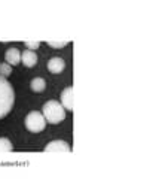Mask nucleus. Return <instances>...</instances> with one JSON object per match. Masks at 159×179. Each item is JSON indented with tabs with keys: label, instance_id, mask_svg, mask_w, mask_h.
Wrapping results in <instances>:
<instances>
[{
	"label": "nucleus",
	"instance_id": "10",
	"mask_svg": "<svg viewBox=\"0 0 159 179\" xmlns=\"http://www.w3.org/2000/svg\"><path fill=\"white\" fill-rule=\"evenodd\" d=\"M12 149H13V146L9 139L0 138V152H7V151H12Z\"/></svg>",
	"mask_w": 159,
	"mask_h": 179
},
{
	"label": "nucleus",
	"instance_id": "2",
	"mask_svg": "<svg viewBox=\"0 0 159 179\" xmlns=\"http://www.w3.org/2000/svg\"><path fill=\"white\" fill-rule=\"evenodd\" d=\"M42 115L45 118V121L51 124H60L61 121L66 119V110L63 108V104L57 100H49L43 104Z\"/></svg>",
	"mask_w": 159,
	"mask_h": 179
},
{
	"label": "nucleus",
	"instance_id": "3",
	"mask_svg": "<svg viewBox=\"0 0 159 179\" xmlns=\"http://www.w3.org/2000/svg\"><path fill=\"white\" fill-rule=\"evenodd\" d=\"M24 124H26L28 131H31V133H40V131L45 130L46 121H45L43 115L40 114L39 110H33V112H30L26 117Z\"/></svg>",
	"mask_w": 159,
	"mask_h": 179
},
{
	"label": "nucleus",
	"instance_id": "5",
	"mask_svg": "<svg viewBox=\"0 0 159 179\" xmlns=\"http://www.w3.org/2000/svg\"><path fill=\"white\" fill-rule=\"evenodd\" d=\"M66 67V63L64 60L61 58V57H52L49 61H48V70L51 72V73H55V75H58L61 73L63 70Z\"/></svg>",
	"mask_w": 159,
	"mask_h": 179
},
{
	"label": "nucleus",
	"instance_id": "11",
	"mask_svg": "<svg viewBox=\"0 0 159 179\" xmlns=\"http://www.w3.org/2000/svg\"><path fill=\"white\" fill-rule=\"evenodd\" d=\"M12 73V69H11V66L7 64V63H2L0 64V76H3V78H7V76Z\"/></svg>",
	"mask_w": 159,
	"mask_h": 179
},
{
	"label": "nucleus",
	"instance_id": "12",
	"mask_svg": "<svg viewBox=\"0 0 159 179\" xmlns=\"http://www.w3.org/2000/svg\"><path fill=\"white\" fill-rule=\"evenodd\" d=\"M48 45L52 46V48H64L66 45H68V41H63V42H55V41H48Z\"/></svg>",
	"mask_w": 159,
	"mask_h": 179
},
{
	"label": "nucleus",
	"instance_id": "9",
	"mask_svg": "<svg viewBox=\"0 0 159 179\" xmlns=\"http://www.w3.org/2000/svg\"><path fill=\"white\" fill-rule=\"evenodd\" d=\"M30 87H31V90L34 93H42L43 90L46 88V82H45L43 78H34L31 81V84H30Z\"/></svg>",
	"mask_w": 159,
	"mask_h": 179
},
{
	"label": "nucleus",
	"instance_id": "6",
	"mask_svg": "<svg viewBox=\"0 0 159 179\" xmlns=\"http://www.w3.org/2000/svg\"><path fill=\"white\" fill-rule=\"evenodd\" d=\"M46 151H52V152H68L72 151V148H70V145L64 142V140H54V142H49L46 145V148H45Z\"/></svg>",
	"mask_w": 159,
	"mask_h": 179
},
{
	"label": "nucleus",
	"instance_id": "13",
	"mask_svg": "<svg viewBox=\"0 0 159 179\" xmlns=\"http://www.w3.org/2000/svg\"><path fill=\"white\" fill-rule=\"evenodd\" d=\"M24 45H26L27 48L36 49V48H39V46H40V42H37V41H27V42H24Z\"/></svg>",
	"mask_w": 159,
	"mask_h": 179
},
{
	"label": "nucleus",
	"instance_id": "8",
	"mask_svg": "<svg viewBox=\"0 0 159 179\" xmlns=\"http://www.w3.org/2000/svg\"><path fill=\"white\" fill-rule=\"evenodd\" d=\"M5 58H6V63L9 66H16L18 63L21 61V52L18 51V48H9L5 54Z\"/></svg>",
	"mask_w": 159,
	"mask_h": 179
},
{
	"label": "nucleus",
	"instance_id": "1",
	"mask_svg": "<svg viewBox=\"0 0 159 179\" xmlns=\"http://www.w3.org/2000/svg\"><path fill=\"white\" fill-rule=\"evenodd\" d=\"M13 102H15V93L12 85L7 82L6 78L0 76V119L12 110Z\"/></svg>",
	"mask_w": 159,
	"mask_h": 179
},
{
	"label": "nucleus",
	"instance_id": "4",
	"mask_svg": "<svg viewBox=\"0 0 159 179\" xmlns=\"http://www.w3.org/2000/svg\"><path fill=\"white\" fill-rule=\"evenodd\" d=\"M61 104L67 110H73V88L66 87L61 93Z\"/></svg>",
	"mask_w": 159,
	"mask_h": 179
},
{
	"label": "nucleus",
	"instance_id": "7",
	"mask_svg": "<svg viewBox=\"0 0 159 179\" xmlns=\"http://www.w3.org/2000/svg\"><path fill=\"white\" fill-rule=\"evenodd\" d=\"M21 61L26 67H33L37 63V54L31 49H26L24 52H21Z\"/></svg>",
	"mask_w": 159,
	"mask_h": 179
}]
</instances>
